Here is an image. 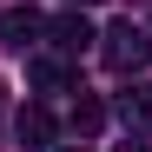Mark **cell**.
Instances as JSON below:
<instances>
[{"instance_id":"6da1fadb","label":"cell","mask_w":152,"mask_h":152,"mask_svg":"<svg viewBox=\"0 0 152 152\" xmlns=\"http://www.w3.org/2000/svg\"><path fill=\"white\" fill-rule=\"evenodd\" d=\"M99 60H106L113 73H139V66L152 60V33H145V27H132V20H119V27L99 33Z\"/></svg>"},{"instance_id":"7a4b0ae2","label":"cell","mask_w":152,"mask_h":152,"mask_svg":"<svg viewBox=\"0 0 152 152\" xmlns=\"http://www.w3.org/2000/svg\"><path fill=\"white\" fill-rule=\"evenodd\" d=\"M40 33H46V40H53V53H66V60H80V53H86V46L99 40V33H93V20H86V7H66L60 20H46V27H40Z\"/></svg>"},{"instance_id":"3957f363","label":"cell","mask_w":152,"mask_h":152,"mask_svg":"<svg viewBox=\"0 0 152 152\" xmlns=\"http://www.w3.org/2000/svg\"><path fill=\"white\" fill-rule=\"evenodd\" d=\"M40 27H46V20H40L33 7L0 13V46H7V53H33V46H40Z\"/></svg>"},{"instance_id":"277c9868","label":"cell","mask_w":152,"mask_h":152,"mask_svg":"<svg viewBox=\"0 0 152 152\" xmlns=\"http://www.w3.org/2000/svg\"><path fill=\"white\" fill-rule=\"evenodd\" d=\"M113 113L126 119V132H152V86H139V80H132V86L113 99Z\"/></svg>"},{"instance_id":"5b68a950","label":"cell","mask_w":152,"mask_h":152,"mask_svg":"<svg viewBox=\"0 0 152 152\" xmlns=\"http://www.w3.org/2000/svg\"><path fill=\"white\" fill-rule=\"evenodd\" d=\"M27 80L46 86V93H66L73 86V66H66V53H27Z\"/></svg>"},{"instance_id":"8992f818","label":"cell","mask_w":152,"mask_h":152,"mask_svg":"<svg viewBox=\"0 0 152 152\" xmlns=\"http://www.w3.org/2000/svg\"><path fill=\"white\" fill-rule=\"evenodd\" d=\"M13 132H20V145H53V113L46 106H20L13 113Z\"/></svg>"},{"instance_id":"52a82bcc","label":"cell","mask_w":152,"mask_h":152,"mask_svg":"<svg viewBox=\"0 0 152 152\" xmlns=\"http://www.w3.org/2000/svg\"><path fill=\"white\" fill-rule=\"evenodd\" d=\"M66 126H73V139H93L99 126H106V106H99L93 93H80V99H73V119H66Z\"/></svg>"},{"instance_id":"ba28073f","label":"cell","mask_w":152,"mask_h":152,"mask_svg":"<svg viewBox=\"0 0 152 152\" xmlns=\"http://www.w3.org/2000/svg\"><path fill=\"white\" fill-rule=\"evenodd\" d=\"M119 152H152V145H145V132H126V145H119Z\"/></svg>"},{"instance_id":"9c48e42d","label":"cell","mask_w":152,"mask_h":152,"mask_svg":"<svg viewBox=\"0 0 152 152\" xmlns=\"http://www.w3.org/2000/svg\"><path fill=\"white\" fill-rule=\"evenodd\" d=\"M66 7H99V0H66Z\"/></svg>"},{"instance_id":"30bf717a","label":"cell","mask_w":152,"mask_h":152,"mask_svg":"<svg viewBox=\"0 0 152 152\" xmlns=\"http://www.w3.org/2000/svg\"><path fill=\"white\" fill-rule=\"evenodd\" d=\"M60 152H86V145H60Z\"/></svg>"}]
</instances>
